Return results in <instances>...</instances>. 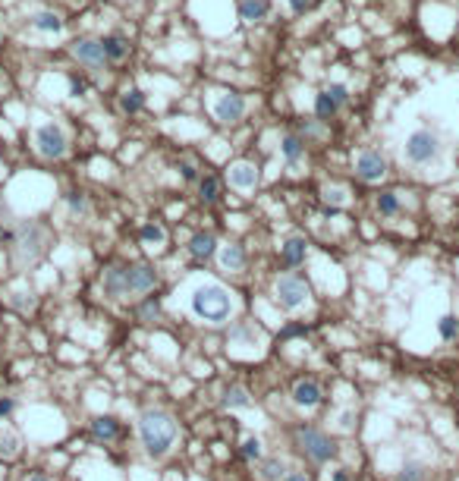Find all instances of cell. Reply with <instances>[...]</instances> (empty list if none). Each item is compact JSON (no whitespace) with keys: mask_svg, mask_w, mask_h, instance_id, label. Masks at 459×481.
Returning <instances> with one entry per match:
<instances>
[{"mask_svg":"<svg viewBox=\"0 0 459 481\" xmlns=\"http://www.w3.org/2000/svg\"><path fill=\"white\" fill-rule=\"evenodd\" d=\"M236 305H239L236 296H233L226 286L214 283V280L198 283L192 293H189V311H192L198 321L214 324V327L230 321V318L236 315Z\"/></svg>","mask_w":459,"mask_h":481,"instance_id":"obj_1","label":"cell"},{"mask_svg":"<svg viewBox=\"0 0 459 481\" xmlns=\"http://www.w3.org/2000/svg\"><path fill=\"white\" fill-rule=\"evenodd\" d=\"M138 441L151 459H163L176 443V422L170 412L148 409L138 415Z\"/></svg>","mask_w":459,"mask_h":481,"instance_id":"obj_2","label":"cell"},{"mask_svg":"<svg viewBox=\"0 0 459 481\" xmlns=\"http://www.w3.org/2000/svg\"><path fill=\"white\" fill-rule=\"evenodd\" d=\"M402 161L415 170H428V167H437L444 161V139L437 135V129L431 126H418L406 135L402 142Z\"/></svg>","mask_w":459,"mask_h":481,"instance_id":"obj_3","label":"cell"},{"mask_svg":"<svg viewBox=\"0 0 459 481\" xmlns=\"http://www.w3.org/2000/svg\"><path fill=\"white\" fill-rule=\"evenodd\" d=\"M44 252H48V230L35 221L16 223V236H13V258H16V267H31L35 261H41Z\"/></svg>","mask_w":459,"mask_h":481,"instance_id":"obj_4","label":"cell"},{"mask_svg":"<svg viewBox=\"0 0 459 481\" xmlns=\"http://www.w3.org/2000/svg\"><path fill=\"white\" fill-rule=\"evenodd\" d=\"M31 142H35V151L41 154L44 161H60L69 148L66 133H63V126H57V123H41V126H35Z\"/></svg>","mask_w":459,"mask_h":481,"instance_id":"obj_5","label":"cell"},{"mask_svg":"<svg viewBox=\"0 0 459 481\" xmlns=\"http://www.w3.org/2000/svg\"><path fill=\"white\" fill-rule=\"evenodd\" d=\"M296 447L312 462H330L337 456V443L318 428H299L296 431Z\"/></svg>","mask_w":459,"mask_h":481,"instance_id":"obj_6","label":"cell"},{"mask_svg":"<svg viewBox=\"0 0 459 481\" xmlns=\"http://www.w3.org/2000/svg\"><path fill=\"white\" fill-rule=\"evenodd\" d=\"M274 296H277V305H280L283 311H299L302 305L308 302V283L302 277H296V274H283V277H277L274 283Z\"/></svg>","mask_w":459,"mask_h":481,"instance_id":"obj_7","label":"cell"},{"mask_svg":"<svg viewBox=\"0 0 459 481\" xmlns=\"http://www.w3.org/2000/svg\"><path fill=\"white\" fill-rule=\"evenodd\" d=\"M211 114L217 123L224 126H233L245 117V98L236 95V91H217V98L211 101Z\"/></svg>","mask_w":459,"mask_h":481,"instance_id":"obj_8","label":"cell"},{"mask_svg":"<svg viewBox=\"0 0 459 481\" xmlns=\"http://www.w3.org/2000/svg\"><path fill=\"white\" fill-rule=\"evenodd\" d=\"M126 271V296H145L157 286V274L151 265L145 261H132V265H123Z\"/></svg>","mask_w":459,"mask_h":481,"instance_id":"obj_9","label":"cell"},{"mask_svg":"<svg viewBox=\"0 0 459 481\" xmlns=\"http://www.w3.org/2000/svg\"><path fill=\"white\" fill-rule=\"evenodd\" d=\"M356 177L365 179V183H377V179H384L387 177V158H384L381 151H374V148L362 151L356 158Z\"/></svg>","mask_w":459,"mask_h":481,"instance_id":"obj_10","label":"cell"},{"mask_svg":"<svg viewBox=\"0 0 459 481\" xmlns=\"http://www.w3.org/2000/svg\"><path fill=\"white\" fill-rule=\"evenodd\" d=\"M69 54H73L79 64L92 66V70H104L107 66L104 47H101V41H94V38H75L73 45H69Z\"/></svg>","mask_w":459,"mask_h":481,"instance_id":"obj_11","label":"cell"},{"mask_svg":"<svg viewBox=\"0 0 459 481\" xmlns=\"http://www.w3.org/2000/svg\"><path fill=\"white\" fill-rule=\"evenodd\" d=\"M258 179H261V173H258V167L252 164V161H236V164L230 167V186H236V189H242V192L255 189Z\"/></svg>","mask_w":459,"mask_h":481,"instance_id":"obj_12","label":"cell"},{"mask_svg":"<svg viewBox=\"0 0 459 481\" xmlns=\"http://www.w3.org/2000/svg\"><path fill=\"white\" fill-rule=\"evenodd\" d=\"M101 286H104L107 299H126V271H123V265L107 267L104 277H101Z\"/></svg>","mask_w":459,"mask_h":481,"instance_id":"obj_13","label":"cell"},{"mask_svg":"<svg viewBox=\"0 0 459 481\" xmlns=\"http://www.w3.org/2000/svg\"><path fill=\"white\" fill-rule=\"evenodd\" d=\"M321 399H324V393H321V387L314 380H299L293 387V403L299 409H314V406H321Z\"/></svg>","mask_w":459,"mask_h":481,"instance_id":"obj_14","label":"cell"},{"mask_svg":"<svg viewBox=\"0 0 459 481\" xmlns=\"http://www.w3.org/2000/svg\"><path fill=\"white\" fill-rule=\"evenodd\" d=\"M305 255H308V242L302 239V236H289L280 246V258L286 267H299L302 261H305Z\"/></svg>","mask_w":459,"mask_h":481,"instance_id":"obj_15","label":"cell"},{"mask_svg":"<svg viewBox=\"0 0 459 481\" xmlns=\"http://www.w3.org/2000/svg\"><path fill=\"white\" fill-rule=\"evenodd\" d=\"M101 47H104L107 64H119V60L129 54V38H126V35H119V32H110V35H104V38H101Z\"/></svg>","mask_w":459,"mask_h":481,"instance_id":"obj_16","label":"cell"},{"mask_svg":"<svg viewBox=\"0 0 459 481\" xmlns=\"http://www.w3.org/2000/svg\"><path fill=\"white\" fill-rule=\"evenodd\" d=\"M217 258H220V267L224 271H242L245 267V249L230 242V246H220L217 249Z\"/></svg>","mask_w":459,"mask_h":481,"instance_id":"obj_17","label":"cell"},{"mask_svg":"<svg viewBox=\"0 0 459 481\" xmlns=\"http://www.w3.org/2000/svg\"><path fill=\"white\" fill-rule=\"evenodd\" d=\"M268 13H270V0H239V20L258 22L268 20Z\"/></svg>","mask_w":459,"mask_h":481,"instance_id":"obj_18","label":"cell"},{"mask_svg":"<svg viewBox=\"0 0 459 481\" xmlns=\"http://www.w3.org/2000/svg\"><path fill=\"white\" fill-rule=\"evenodd\" d=\"M189 252H192V258H211V255H217L214 233H195L192 239H189Z\"/></svg>","mask_w":459,"mask_h":481,"instance_id":"obj_19","label":"cell"},{"mask_svg":"<svg viewBox=\"0 0 459 481\" xmlns=\"http://www.w3.org/2000/svg\"><path fill=\"white\" fill-rule=\"evenodd\" d=\"M280 151H283V158H286L289 164H299V161L305 158V139H302V135L286 133L280 139Z\"/></svg>","mask_w":459,"mask_h":481,"instance_id":"obj_20","label":"cell"},{"mask_svg":"<svg viewBox=\"0 0 459 481\" xmlns=\"http://www.w3.org/2000/svg\"><path fill=\"white\" fill-rule=\"evenodd\" d=\"M92 434L98 437V441H113V437L119 434V422L113 415H98L92 418Z\"/></svg>","mask_w":459,"mask_h":481,"instance_id":"obj_21","label":"cell"},{"mask_svg":"<svg viewBox=\"0 0 459 481\" xmlns=\"http://www.w3.org/2000/svg\"><path fill=\"white\" fill-rule=\"evenodd\" d=\"M138 239H142V246H148V249H161L163 242H167V230H163L161 223H142Z\"/></svg>","mask_w":459,"mask_h":481,"instance_id":"obj_22","label":"cell"},{"mask_svg":"<svg viewBox=\"0 0 459 481\" xmlns=\"http://www.w3.org/2000/svg\"><path fill=\"white\" fill-rule=\"evenodd\" d=\"M337 110H340V104L333 101L330 95H327V89H324V91H318V95H314V117H318L321 123L333 120V117H337Z\"/></svg>","mask_w":459,"mask_h":481,"instance_id":"obj_23","label":"cell"},{"mask_svg":"<svg viewBox=\"0 0 459 481\" xmlns=\"http://www.w3.org/2000/svg\"><path fill=\"white\" fill-rule=\"evenodd\" d=\"M31 29H38V32H48V35H57V32H63V20L57 13H50V10H44V13L31 16Z\"/></svg>","mask_w":459,"mask_h":481,"instance_id":"obj_24","label":"cell"},{"mask_svg":"<svg viewBox=\"0 0 459 481\" xmlns=\"http://www.w3.org/2000/svg\"><path fill=\"white\" fill-rule=\"evenodd\" d=\"M220 406H224V409H249V406H252L249 390H245V387H226Z\"/></svg>","mask_w":459,"mask_h":481,"instance_id":"obj_25","label":"cell"},{"mask_svg":"<svg viewBox=\"0 0 459 481\" xmlns=\"http://www.w3.org/2000/svg\"><path fill=\"white\" fill-rule=\"evenodd\" d=\"M286 472H289L286 462L277 459V456H274V459H264L261 466H258V475H261V481H280Z\"/></svg>","mask_w":459,"mask_h":481,"instance_id":"obj_26","label":"cell"},{"mask_svg":"<svg viewBox=\"0 0 459 481\" xmlns=\"http://www.w3.org/2000/svg\"><path fill=\"white\" fill-rule=\"evenodd\" d=\"M198 192H201V202H207V205L220 202V179L217 177H201Z\"/></svg>","mask_w":459,"mask_h":481,"instance_id":"obj_27","label":"cell"},{"mask_svg":"<svg viewBox=\"0 0 459 481\" xmlns=\"http://www.w3.org/2000/svg\"><path fill=\"white\" fill-rule=\"evenodd\" d=\"M119 108H123L126 114H138V110L145 108V91H142V89L123 91V98H119Z\"/></svg>","mask_w":459,"mask_h":481,"instance_id":"obj_28","label":"cell"},{"mask_svg":"<svg viewBox=\"0 0 459 481\" xmlns=\"http://www.w3.org/2000/svg\"><path fill=\"white\" fill-rule=\"evenodd\" d=\"M138 321H145V324L161 321V302H157L154 296H148L142 305H138Z\"/></svg>","mask_w":459,"mask_h":481,"instance_id":"obj_29","label":"cell"},{"mask_svg":"<svg viewBox=\"0 0 459 481\" xmlns=\"http://www.w3.org/2000/svg\"><path fill=\"white\" fill-rule=\"evenodd\" d=\"M377 211H381L384 217L400 214V198H396V192H381V195H377Z\"/></svg>","mask_w":459,"mask_h":481,"instance_id":"obj_30","label":"cell"},{"mask_svg":"<svg viewBox=\"0 0 459 481\" xmlns=\"http://www.w3.org/2000/svg\"><path fill=\"white\" fill-rule=\"evenodd\" d=\"M19 453V437L13 431H3L0 434V459H13Z\"/></svg>","mask_w":459,"mask_h":481,"instance_id":"obj_31","label":"cell"},{"mask_svg":"<svg viewBox=\"0 0 459 481\" xmlns=\"http://www.w3.org/2000/svg\"><path fill=\"white\" fill-rule=\"evenodd\" d=\"M400 481H428V468L421 462H406L400 472Z\"/></svg>","mask_w":459,"mask_h":481,"instance_id":"obj_32","label":"cell"},{"mask_svg":"<svg viewBox=\"0 0 459 481\" xmlns=\"http://www.w3.org/2000/svg\"><path fill=\"white\" fill-rule=\"evenodd\" d=\"M437 330H440V336H444V340H453V336L459 334V318L456 315H444L437 321Z\"/></svg>","mask_w":459,"mask_h":481,"instance_id":"obj_33","label":"cell"},{"mask_svg":"<svg viewBox=\"0 0 459 481\" xmlns=\"http://www.w3.org/2000/svg\"><path fill=\"white\" fill-rule=\"evenodd\" d=\"M66 205H69V214H88V198L82 195V192H69L66 195Z\"/></svg>","mask_w":459,"mask_h":481,"instance_id":"obj_34","label":"cell"},{"mask_svg":"<svg viewBox=\"0 0 459 481\" xmlns=\"http://www.w3.org/2000/svg\"><path fill=\"white\" fill-rule=\"evenodd\" d=\"M302 139H324V126L321 120H302Z\"/></svg>","mask_w":459,"mask_h":481,"instance_id":"obj_35","label":"cell"},{"mask_svg":"<svg viewBox=\"0 0 459 481\" xmlns=\"http://www.w3.org/2000/svg\"><path fill=\"white\" fill-rule=\"evenodd\" d=\"M324 202L330 205V208H340V205L346 202V189H340V186H327V189H324Z\"/></svg>","mask_w":459,"mask_h":481,"instance_id":"obj_36","label":"cell"},{"mask_svg":"<svg viewBox=\"0 0 459 481\" xmlns=\"http://www.w3.org/2000/svg\"><path fill=\"white\" fill-rule=\"evenodd\" d=\"M230 340H258V330L249 327V324H236L230 330Z\"/></svg>","mask_w":459,"mask_h":481,"instance_id":"obj_37","label":"cell"},{"mask_svg":"<svg viewBox=\"0 0 459 481\" xmlns=\"http://www.w3.org/2000/svg\"><path fill=\"white\" fill-rule=\"evenodd\" d=\"M242 456L245 459H261V441H258V437H249V441L242 443Z\"/></svg>","mask_w":459,"mask_h":481,"instance_id":"obj_38","label":"cell"},{"mask_svg":"<svg viewBox=\"0 0 459 481\" xmlns=\"http://www.w3.org/2000/svg\"><path fill=\"white\" fill-rule=\"evenodd\" d=\"M327 95H330V98H333V101H337V104H340V108H343V104H346V101H349V89H346V85H343V82H333V85H330V89H327Z\"/></svg>","mask_w":459,"mask_h":481,"instance_id":"obj_39","label":"cell"},{"mask_svg":"<svg viewBox=\"0 0 459 481\" xmlns=\"http://www.w3.org/2000/svg\"><path fill=\"white\" fill-rule=\"evenodd\" d=\"M180 173H182V179H186V183H198V179H201L198 170H195L189 161H182V164H180Z\"/></svg>","mask_w":459,"mask_h":481,"instance_id":"obj_40","label":"cell"},{"mask_svg":"<svg viewBox=\"0 0 459 481\" xmlns=\"http://www.w3.org/2000/svg\"><path fill=\"white\" fill-rule=\"evenodd\" d=\"M314 3H318V0H289L293 13H308V10H314Z\"/></svg>","mask_w":459,"mask_h":481,"instance_id":"obj_41","label":"cell"},{"mask_svg":"<svg viewBox=\"0 0 459 481\" xmlns=\"http://www.w3.org/2000/svg\"><path fill=\"white\" fill-rule=\"evenodd\" d=\"M13 409H16V399H13V397H0V418H10Z\"/></svg>","mask_w":459,"mask_h":481,"instance_id":"obj_42","label":"cell"},{"mask_svg":"<svg viewBox=\"0 0 459 481\" xmlns=\"http://www.w3.org/2000/svg\"><path fill=\"white\" fill-rule=\"evenodd\" d=\"M85 89H88V85H85V82H79V79H75V76L69 79V91H73L75 98H79V95H85Z\"/></svg>","mask_w":459,"mask_h":481,"instance_id":"obj_43","label":"cell"},{"mask_svg":"<svg viewBox=\"0 0 459 481\" xmlns=\"http://www.w3.org/2000/svg\"><path fill=\"white\" fill-rule=\"evenodd\" d=\"M280 481H312V478H308L305 472H286V475H283Z\"/></svg>","mask_w":459,"mask_h":481,"instance_id":"obj_44","label":"cell"},{"mask_svg":"<svg viewBox=\"0 0 459 481\" xmlns=\"http://www.w3.org/2000/svg\"><path fill=\"white\" fill-rule=\"evenodd\" d=\"M296 334H305V327H302V324H289V327L283 330V336H296Z\"/></svg>","mask_w":459,"mask_h":481,"instance_id":"obj_45","label":"cell"},{"mask_svg":"<svg viewBox=\"0 0 459 481\" xmlns=\"http://www.w3.org/2000/svg\"><path fill=\"white\" fill-rule=\"evenodd\" d=\"M333 481H349V475H346V468H340V472L333 475Z\"/></svg>","mask_w":459,"mask_h":481,"instance_id":"obj_46","label":"cell"},{"mask_svg":"<svg viewBox=\"0 0 459 481\" xmlns=\"http://www.w3.org/2000/svg\"><path fill=\"white\" fill-rule=\"evenodd\" d=\"M29 481H48V478H44V475H31Z\"/></svg>","mask_w":459,"mask_h":481,"instance_id":"obj_47","label":"cell"}]
</instances>
